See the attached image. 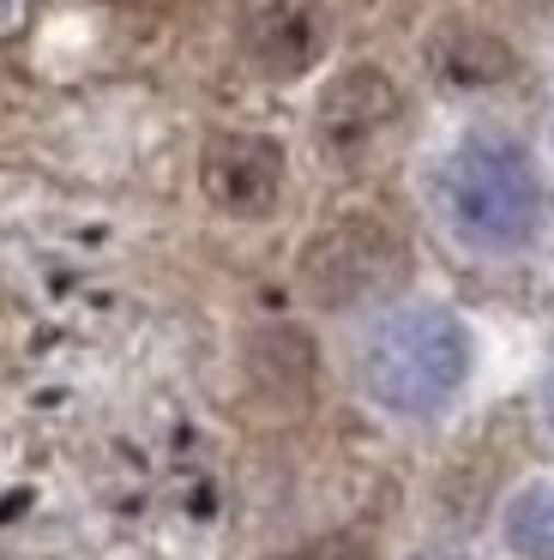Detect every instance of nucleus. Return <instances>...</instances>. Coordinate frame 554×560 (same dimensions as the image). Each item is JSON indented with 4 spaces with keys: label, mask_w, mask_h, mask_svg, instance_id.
Returning a JSON list of instances; mask_svg holds the SVG:
<instances>
[{
    "label": "nucleus",
    "mask_w": 554,
    "mask_h": 560,
    "mask_svg": "<svg viewBox=\"0 0 554 560\" xmlns=\"http://www.w3.org/2000/svg\"><path fill=\"white\" fill-rule=\"evenodd\" d=\"M397 109H404V97H397V85L380 67H349V73H337L320 97V133L332 139V145H361V139H373L380 127H392Z\"/></svg>",
    "instance_id": "423d86ee"
},
{
    "label": "nucleus",
    "mask_w": 554,
    "mask_h": 560,
    "mask_svg": "<svg viewBox=\"0 0 554 560\" xmlns=\"http://www.w3.org/2000/svg\"><path fill=\"white\" fill-rule=\"evenodd\" d=\"M247 374L259 380L272 398H308L313 380H320V355L313 338L296 326H265L247 338Z\"/></svg>",
    "instance_id": "0eeeda50"
},
{
    "label": "nucleus",
    "mask_w": 554,
    "mask_h": 560,
    "mask_svg": "<svg viewBox=\"0 0 554 560\" xmlns=\"http://www.w3.org/2000/svg\"><path fill=\"white\" fill-rule=\"evenodd\" d=\"M458 223L482 242H512L530 223V175L500 151H464L452 170Z\"/></svg>",
    "instance_id": "7ed1b4c3"
},
{
    "label": "nucleus",
    "mask_w": 554,
    "mask_h": 560,
    "mask_svg": "<svg viewBox=\"0 0 554 560\" xmlns=\"http://www.w3.org/2000/svg\"><path fill=\"white\" fill-rule=\"evenodd\" d=\"M452 355V331L434 314H416L404 326H392L373 350V380H380L385 398H422V392H440V380H452L458 368Z\"/></svg>",
    "instance_id": "39448f33"
},
{
    "label": "nucleus",
    "mask_w": 554,
    "mask_h": 560,
    "mask_svg": "<svg viewBox=\"0 0 554 560\" xmlns=\"http://www.w3.org/2000/svg\"><path fill=\"white\" fill-rule=\"evenodd\" d=\"M301 295L313 307H361L409 271V242L380 211H337L301 247Z\"/></svg>",
    "instance_id": "f257e3e1"
},
{
    "label": "nucleus",
    "mask_w": 554,
    "mask_h": 560,
    "mask_svg": "<svg viewBox=\"0 0 554 560\" xmlns=\"http://www.w3.org/2000/svg\"><path fill=\"white\" fill-rule=\"evenodd\" d=\"M284 560H373V542L356 530H332V536H313V542H301L296 555Z\"/></svg>",
    "instance_id": "1a4fd4ad"
},
{
    "label": "nucleus",
    "mask_w": 554,
    "mask_h": 560,
    "mask_svg": "<svg viewBox=\"0 0 554 560\" xmlns=\"http://www.w3.org/2000/svg\"><path fill=\"white\" fill-rule=\"evenodd\" d=\"M241 43H247L253 67L272 79H289L301 67L320 61L325 49V25L313 0H247L241 13Z\"/></svg>",
    "instance_id": "20e7f679"
},
{
    "label": "nucleus",
    "mask_w": 554,
    "mask_h": 560,
    "mask_svg": "<svg viewBox=\"0 0 554 560\" xmlns=\"http://www.w3.org/2000/svg\"><path fill=\"white\" fill-rule=\"evenodd\" d=\"M428 55H434V67H440L452 85H494V79L512 73V55L476 25H446Z\"/></svg>",
    "instance_id": "6e6552de"
},
{
    "label": "nucleus",
    "mask_w": 554,
    "mask_h": 560,
    "mask_svg": "<svg viewBox=\"0 0 554 560\" xmlns=\"http://www.w3.org/2000/svg\"><path fill=\"white\" fill-rule=\"evenodd\" d=\"M7 7H12V0H0V13H7Z\"/></svg>",
    "instance_id": "9d476101"
},
{
    "label": "nucleus",
    "mask_w": 554,
    "mask_h": 560,
    "mask_svg": "<svg viewBox=\"0 0 554 560\" xmlns=\"http://www.w3.org/2000/svg\"><path fill=\"white\" fill-rule=\"evenodd\" d=\"M199 187L229 218H265L284 194V145L265 133H217L199 158Z\"/></svg>",
    "instance_id": "f03ea898"
}]
</instances>
